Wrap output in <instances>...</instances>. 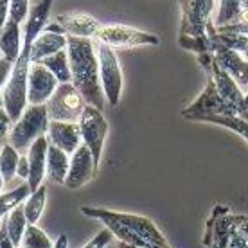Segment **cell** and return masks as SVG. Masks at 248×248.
Listing matches in <instances>:
<instances>
[{"label":"cell","instance_id":"1","mask_svg":"<svg viewBox=\"0 0 248 248\" xmlns=\"http://www.w3.org/2000/svg\"><path fill=\"white\" fill-rule=\"evenodd\" d=\"M52 4H54V0H40L36 6L31 7L27 22L24 25L22 50H20L15 65H13L11 78L7 81L6 88L2 90L4 110L7 112L11 123H16L27 108V76H29V67H31L32 42L47 25Z\"/></svg>","mask_w":248,"mask_h":248},{"label":"cell","instance_id":"2","mask_svg":"<svg viewBox=\"0 0 248 248\" xmlns=\"http://www.w3.org/2000/svg\"><path fill=\"white\" fill-rule=\"evenodd\" d=\"M67 54L72 76L70 83L79 90L88 106H93L103 112L106 99L101 88L95 42L87 38L67 36Z\"/></svg>","mask_w":248,"mask_h":248},{"label":"cell","instance_id":"3","mask_svg":"<svg viewBox=\"0 0 248 248\" xmlns=\"http://www.w3.org/2000/svg\"><path fill=\"white\" fill-rule=\"evenodd\" d=\"M182 20L178 32V45L191 50L196 56L211 52L207 36V24L212 20L214 0H178Z\"/></svg>","mask_w":248,"mask_h":248},{"label":"cell","instance_id":"4","mask_svg":"<svg viewBox=\"0 0 248 248\" xmlns=\"http://www.w3.org/2000/svg\"><path fill=\"white\" fill-rule=\"evenodd\" d=\"M50 119L47 115V106L40 105H27V108L24 110V113L20 115V119L13 124L11 131H9V140L13 148L22 153H27V149L31 148V144L44 137L49 130Z\"/></svg>","mask_w":248,"mask_h":248},{"label":"cell","instance_id":"5","mask_svg":"<svg viewBox=\"0 0 248 248\" xmlns=\"http://www.w3.org/2000/svg\"><path fill=\"white\" fill-rule=\"evenodd\" d=\"M93 42L108 45L115 49H133V47H146V45H158L160 38L153 32L137 29L124 24H101Z\"/></svg>","mask_w":248,"mask_h":248},{"label":"cell","instance_id":"6","mask_svg":"<svg viewBox=\"0 0 248 248\" xmlns=\"http://www.w3.org/2000/svg\"><path fill=\"white\" fill-rule=\"evenodd\" d=\"M241 214L230 212L227 205H214L211 216L205 221V232L202 237L205 248H227L232 236L237 232Z\"/></svg>","mask_w":248,"mask_h":248},{"label":"cell","instance_id":"7","mask_svg":"<svg viewBox=\"0 0 248 248\" xmlns=\"http://www.w3.org/2000/svg\"><path fill=\"white\" fill-rule=\"evenodd\" d=\"M95 52L99 62V79L105 99L110 106H117L123 95V68L115 50L108 45L95 42Z\"/></svg>","mask_w":248,"mask_h":248},{"label":"cell","instance_id":"8","mask_svg":"<svg viewBox=\"0 0 248 248\" xmlns=\"http://www.w3.org/2000/svg\"><path fill=\"white\" fill-rule=\"evenodd\" d=\"M47 115L50 121L60 123H79V117L85 110V99L79 90L72 83H62L58 85L56 92L47 101Z\"/></svg>","mask_w":248,"mask_h":248},{"label":"cell","instance_id":"9","mask_svg":"<svg viewBox=\"0 0 248 248\" xmlns=\"http://www.w3.org/2000/svg\"><path fill=\"white\" fill-rule=\"evenodd\" d=\"M78 124H79L81 131V142L90 149L93 162L99 169L101 158H103V149H105V140L106 135H108V123H106L105 115H103L101 110L87 105Z\"/></svg>","mask_w":248,"mask_h":248},{"label":"cell","instance_id":"10","mask_svg":"<svg viewBox=\"0 0 248 248\" xmlns=\"http://www.w3.org/2000/svg\"><path fill=\"white\" fill-rule=\"evenodd\" d=\"M212 115H223V117L234 115V117H237V113L234 112V108H230V106L221 99V95L217 93L214 83L209 79L203 88V92L200 93L191 105L186 106V108L182 110V117L187 119V121L202 123L205 117H212Z\"/></svg>","mask_w":248,"mask_h":248},{"label":"cell","instance_id":"11","mask_svg":"<svg viewBox=\"0 0 248 248\" xmlns=\"http://www.w3.org/2000/svg\"><path fill=\"white\" fill-rule=\"evenodd\" d=\"M205 72L209 76V79L214 83V87H216L217 93L221 95V99H223L230 108H234V112L237 113V117L248 121V110H247V106H245V92L237 87L236 81L232 79L223 68L217 65L216 60H212L211 67L207 68Z\"/></svg>","mask_w":248,"mask_h":248},{"label":"cell","instance_id":"12","mask_svg":"<svg viewBox=\"0 0 248 248\" xmlns=\"http://www.w3.org/2000/svg\"><path fill=\"white\" fill-rule=\"evenodd\" d=\"M211 52L214 54V60L225 72L237 83V87L243 92H248V60L241 56L239 52L232 49H227L225 45L217 44L216 40H211Z\"/></svg>","mask_w":248,"mask_h":248},{"label":"cell","instance_id":"13","mask_svg":"<svg viewBox=\"0 0 248 248\" xmlns=\"http://www.w3.org/2000/svg\"><path fill=\"white\" fill-rule=\"evenodd\" d=\"M58 85V79L42 63H31L27 76V105H47Z\"/></svg>","mask_w":248,"mask_h":248},{"label":"cell","instance_id":"14","mask_svg":"<svg viewBox=\"0 0 248 248\" xmlns=\"http://www.w3.org/2000/svg\"><path fill=\"white\" fill-rule=\"evenodd\" d=\"M113 219H117L119 223L124 225L128 230L139 237H142L151 248H171L168 239L164 237L160 230L156 229V225L146 216H139V214H126V212H113Z\"/></svg>","mask_w":248,"mask_h":248},{"label":"cell","instance_id":"15","mask_svg":"<svg viewBox=\"0 0 248 248\" xmlns=\"http://www.w3.org/2000/svg\"><path fill=\"white\" fill-rule=\"evenodd\" d=\"M95 173H97V166L92 158V153L85 144H81L74 151V155L70 156V166H68V173L63 186L68 189H79L87 186L88 182H92Z\"/></svg>","mask_w":248,"mask_h":248},{"label":"cell","instance_id":"16","mask_svg":"<svg viewBox=\"0 0 248 248\" xmlns=\"http://www.w3.org/2000/svg\"><path fill=\"white\" fill-rule=\"evenodd\" d=\"M47 139L50 146H56L58 149L65 151L68 156L74 155V151L81 144V131L78 123H60V121H50Z\"/></svg>","mask_w":248,"mask_h":248},{"label":"cell","instance_id":"17","mask_svg":"<svg viewBox=\"0 0 248 248\" xmlns=\"http://www.w3.org/2000/svg\"><path fill=\"white\" fill-rule=\"evenodd\" d=\"M47 149H49V139L47 135L36 139L27 149V162H29V178L27 186L29 191L34 192L44 184L45 173H47Z\"/></svg>","mask_w":248,"mask_h":248},{"label":"cell","instance_id":"18","mask_svg":"<svg viewBox=\"0 0 248 248\" xmlns=\"http://www.w3.org/2000/svg\"><path fill=\"white\" fill-rule=\"evenodd\" d=\"M56 22L62 25L67 36L87 38V40H93L97 29L101 27L99 20L87 13H62L58 15Z\"/></svg>","mask_w":248,"mask_h":248},{"label":"cell","instance_id":"19","mask_svg":"<svg viewBox=\"0 0 248 248\" xmlns=\"http://www.w3.org/2000/svg\"><path fill=\"white\" fill-rule=\"evenodd\" d=\"M67 49V34L42 31L34 38L31 49V63H40L45 58Z\"/></svg>","mask_w":248,"mask_h":248},{"label":"cell","instance_id":"20","mask_svg":"<svg viewBox=\"0 0 248 248\" xmlns=\"http://www.w3.org/2000/svg\"><path fill=\"white\" fill-rule=\"evenodd\" d=\"M2 229L6 232L7 239L13 243V247L18 248L22 245V237H24V232L27 229V217H25L24 207L22 205H16L15 209L7 212L6 216L2 217Z\"/></svg>","mask_w":248,"mask_h":248},{"label":"cell","instance_id":"21","mask_svg":"<svg viewBox=\"0 0 248 248\" xmlns=\"http://www.w3.org/2000/svg\"><path fill=\"white\" fill-rule=\"evenodd\" d=\"M68 166H70V156L58 149L56 146H50L47 149V178L54 184H60L63 186L65 184V178H67L68 173Z\"/></svg>","mask_w":248,"mask_h":248},{"label":"cell","instance_id":"22","mask_svg":"<svg viewBox=\"0 0 248 248\" xmlns=\"http://www.w3.org/2000/svg\"><path fill=\"white\" fill-rule=\"evenodd\" d=\"M45 203H47V186L42 184L36 191L31 192L27 200H25L22 207H24L25 217H27V223L29 225H36L40 221V217L44 214Z\"/></svg>","mask_w":248,"mask_h":248},{"label":"cell","instance_id":"23","mask_svg":"<svg viewBox=\"0 0 248 248\" xmlns=\"http://www.w3.org/2000/svg\"><path fill=\"white\" fill-rule=\"evenodd\" d=\"M40 63L49 70L50 74L56 78L60 85H62V83H70V81H72L67 49L60 50V52H56V54H52V56H49V58H45V60H42Z\"/></svg>","mask_w":248,"mask_h":248},{"label":"cell","instance_id":"24","mask_svg":"<svg viewBox=\"0 0 248 248\" xmlns=\"http://www.w3.org/2000/svg\"><path fill=\"white\" fill-rule=\"evenodd\" d=\"M20 153L13 148L9 142H4L0 148V173L4 178V184L11 182L16 176V168H18Z\"/></svg>","mask_w":248,"mask_h":248},{"label":"cell","instance_id":"25","mask_svg":"<svg viewBox=\"0 0 248 248\" xmlns=\"http://www.w3.org/2000/svg\"><path fill=\"white\" fill-rule=\"evenodd\" d=\"M241 0H219V7H217L216 18L212 20L214 27H223V25L236 24L239 16H241Z\"/></svg>","mask_w":248,"mask_h":248},{"label":"cell","instance_id":"26","mask_svg":"<svg viewBox=\"0 0 248 248\" xmlns=\"http://www.w3.org/2000/svg\"><path fill=\"white\" fill-rule=\"evenodd\" d=\"M29 194H31V191H29V186H27V184H20V186L15 187L13 191L0 194V219L6 216L11 209H15L16 205L24 203Z\"/></svg>","mask_w":248,"mask_h":248},{"label":"cell","instance_id":"27","mask_svg":"<svg viewBox=\"0 0 248 248\" xmlns=\"http://www.w3.org/2000/svg\"><path fill=\"white\" fill-rule=\"evenodd\" d=\"M20 248H54V241L36 225H27Z\"/></svg>","mask_w":248,"mask_h":248},{"label":"cell","instance_id":"28","mask_svg":"<svg viewBox=\"0 0 248 248\" xmlns=\"http://www.w3.org/2000/svg\"><path fill=\"white\" fill-rule=\"evenodd\" d=\"M202 123H211V124H217V126H223V128H229L230 131L237 133V135L243 137L248 142V121H245L241 117H234V115H229V117L212 115V117H205Z\"/></svg>","mask_w":248,"mask_h":248},{"label":"cell","instance_id":"29","mask_svg":"<svg viewBox=\"0 0 248 248\" xmlns=\"http://www.w3.org/2000/svg\"><path fill=\"white\" fill-rule=\"evenodd\" d=\"M29 11H31L29 0H11V2H9V15H7L6 25L24 29L22 25H25V22H27Z\"/></svg>","mask_w":248,"mask_h":248},{"label":"cell","instance_id":"30","mask_svg":"<svg viewBox=\"0 0 248 248\" xmlns=\"http://www.w3.org/2000/svg\"><path fill=\"white\" fill-rule=\"evenodd\" d=\"M217 32H232V34H243V36H248V11H243L239 20L236 24L223 25V27H217Z\"/></svg>","mask_w":248,"mask_h":248},{"label":"cell","instance_id":"31","mask_svg":"<svg viewBox=\"0 0 248 248\" xmlns=\"http://www.w3.org/2000/svg\"><path fill=\"white\" fill-rule=\"evenodd\" d=\"M112 241V232L108 229H103L101 232H97L90 241L85 245L83 248H106Z\"/></svg>","mask_w":248,"mask_h":248},{"label":"cell","instance_id":"32","mask_svg":"<svg viewBox=\"0 0 248 248\" xmlns=\"http://www.w3.org/2000/svg\"><path fill=\"white\" fill-rule=\"evenodd\" d=\"M13 65H15V63L9 62L7 58L0 56V93H2V90L6 88L7 81H9V78H11Z\"/></svg>","mask_w":248,"mask_h":248},{"label":"cell","instance_id":"33","mask_svg":"<svg viewBox=\"0 0 248 248\" xmlns=\"http://www.w3.org/2000/svg\"><path fill=\"white\" fill-rule=\"evenodd\" d=\"M9 131H11V119L4 110V106H0V146L4 144L6 137H9Z\"/></svg>","mask_w":248,"mask_h":248},{"label":"cell","instance_id":"34","mask_svg":"<svg viewBox=\"0 0 248 248\" xmlns=\"http://www.w3.org/2000/svg\"><path fill=\"white\" fill-rule=\"evenodd\" d=\"M16 176H20L22 180H27L29 178V162H27V155H20L18 160V168H16Z\"/></svg>","mask_w":248,"mask_h":248},{"label":"cell","instance_id":"35","mask_svg":"<svg viewBox=\"0 0 248 248\" xmlns=\"http://www.w3.org/2000/svg\"><path fill=\"white\" fill-rule=\"evenodd\" d=\"M9 2L11 0H0V32L4 29L7 22V15H9Z\"/></svg>","mask_w":248,"mask_h":248},{"label":"cell","instance_id":"36","mask_svg":"<svg viewBox=\"0 0 248 248\" xmlns=\"http://www.w3.org/2000/svg\"><path fill=\"white\" fill-rule=\"evenodd\" d=\"M227 248H248V241L239 234V232H236V234L232 236V239H230Z\"/></svg>","mask_w":248,"mask_h":248},{"label":"cell","instance_id":"37","mask_svg":"<svg viewBox=\"0 0 248 248\" xmlns=\"http://www.w3.org/2000/svg\"><path fill=\"white\" fill-rule=\"evenodd\" d=\"M237 232H239V234H241V236L248 241V216H245V214H241V217H239V227H237Z\"/></svg>","mask_w":248,"mask_h":248},{"label":"cell","instance_id":"38","mask_svg":"<svg viewBox=\"0 0 248 248\" xmlns=\"http://www.w3.org/2000/svg\"><path fill=\"white\" fill-rule=\"evenodd\" d=\"M54 248H68V239L65 234H62V236L58 237L56 243H54Z\"/></svg>","mask_w":248,"mask_h":248},{"label":"cell","instance_id":"39","mask_svg":"<svg viewBox=\"0 0 248 248\" xmlns=\"http://www.w3.org/2000/svg\"><path fill=\"white\" fill-rule=\"evenodd\" d=\"M4 239H6V232H4L2 225H0V248H4Z\"/></svg>","mask_w":248,"mask_h":248},{"label":"cell","instance_id":"40","mask_svg":"<svg viewBox=\"0 0 248 248\" xmlns=\"http://www.w3.org/2000/svg\"><path fill=\"white\" fill-rule=\"evenodd\" d=\"M241 9L243 11H248V0H241Z\"/></svg>","mask_w":248,"mask_h":248},{"label":"cell","instance_id":"41","mask_svg":"<svg viewBox=\"0 0 248 248\" xmlns=\"http://www.w3.org/2000/svg\"><path fill=\"white\" fill-rule=\"evenodd\" d=\"M2 189H4V178H2V173H0V194H2Z\"/></svg>","mask_w":248,"mask_h":248},{"label":"cell","instance_id":"42","mask_svg":"<svg viewBox=\"0 0 248 248\" xmlns=\"http://www.w3.org/2000/svg\"><path fill=\"white\" fill-rule=\"evenodd\" d=\"M117 248H137V247H130V245H124V243H119Z\"/></svg>","mask_w":248,"mask_h":248},{"label":"cell","instance_id":"43","mask_svg":"<svg viewBox=\"0 0 248 248\" xmlns=\"http://www.w3.org/2000/svg\"><path fill=\"white\" fill-rule=\"evenodd\" d=\"M245 106H247V110H248V92L245 93Z\"/></svg>","mask_w":248,"mask_h":248},{"label":"cell","instance_id":"44","mask_svg":"<svg viewBox=\"0 0 248 248\" xmlns=\"http://www.w3.org/2000/svg\"><path fill=\"white\" fill-rule=\"evenodd\" d=\"M0 106H4V101H2V93H0Z\"/></svg>","mask_w":248,"mask_h":248},{"label":"cell","instance_id":"45","mask_svg":"<svg viewBox=\"0 0 248 248\" xmlns=\"http://www.w3.org/2000/svg\"><path fill=\"white\" fill-rule=\"evenodd\" d=\"M241 56H245V58H247V60H248V52H247V54H241Z\"/></svg>","mask_w":248,"mask_h":248}]
</instances>
